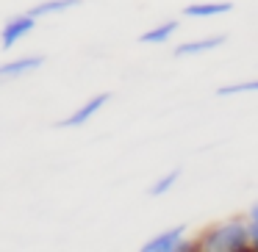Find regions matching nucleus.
Returning <instances> with one entry per match:
<instances>
[{
	"mask_svg": "<svg viewBox=\"0 0 258 252\" xmlns=\"http://www.w3.org/2000/svg\"><path fill=\"white\" fill-rule=\"evenodd\" d=\"M200 249H206V252H244V249H250L247 224H239V222L219 224L211 233L203 235Z\"/></svg>",
	"mask_w": 258,
	"mask_h": 252,
	"instance_id": "1",
	"label": "nucleus"
},
{
	"mask_svg": "<svg viewBox=\"0 0 258 252\" xmlns=\"http://www.w3.org/2000/svg\"><path fill=\"white\" fill-rule=\"evenodd\" d=\"M34 25H36V17H34V14H23V17L9 20V23L3 25V34H0L3 47H6V50H12L17 42H23V36H28L31 31H34Z\"/></svg>",
	"mask_w": 258,
	"mask_h": 252,
	"instance_id": "2",
	"label": "nucleus"
},
{
	"mask_svg": "<svg viewBox=\"0 0 258 252\" xmlns=\"http://www.w3.org/2000/svg\"><path fill=\"white\" fill-rule=\"evenodd\" d=\"M108 103V95H97V97H92L89 103H84V106L78 108V111H73L67 119H61L58 122V128H78V125H84V122H89L92 117H95L97 111H100L103 106Z\"/></svg>",
	"mask_w": 258,
	"mask_h": 252,
	"instance_id": "3",
	"label": "nucleus"
},
{
	"mask_svg": "<svg viewBox=\"0 0 258 252\" xmlns=\"http://www.w3.org/2000/svg\"><path fill=\"white\" fill-rule=\"evenodd\" d=\"M42 58L39 56H25V58H17V61H9V64H0V83L3 80H14V78H23V75L34 72V69L42 67Z\"/></svg>",
	"mask_w": 258,
	"mask_h": 252,
	"instance_id": "4",
	"label": "nucleus"
},
{
	"mask_svg": "<svg viewBox=\"0 0 258 252\" xmlns=\"http://www.w3.org/2000/svg\"><path fill=\"white\" fill-rule=\"evenodd\" d=\"M180 244H183V227H175V230H167V233L150 238L142 249L145 252H175V249H180Z\"/></svg>",
	"mask_w": 258,
	"mask_h": 252,
	"instance_id": "5",
	"label": "nucleus"
},
{
	"mask_svg": "<svg viewBox=\"0 0 258 252\" xmlns=\"http://www.w3.org/2000/svg\"><path fill=\"white\" fill-rule=\"evenodd\" d=\"M225 42V36H208V39H195V42H186L175 50V56H200V53L208 50H217L219 45Z\"/></svg>",
	"mask_w": 258,
	"mask_h": 252,
	"instance_id": "6",
	"label": "nucleus"
},
{
	"mask_svg": "<svg viewBox=\"0 0 258 252\" xmlns=\"http://www.w3.org/2000/svg\"><path fill=\"white\" fill-rule=\"evenodd\" d=\"M233 9V3H191L183 9L186 17H219V14H228Z\"/></svg>",
	"mask_w": 258,
	"mask_h": 252,
	"instance_id": "7",
	"label": "nucleus"
},
{
	"mask_svg": "<svg viewBox=\"0 0 258 252\" xmlns=\"http://www.w3.org/2000/svg\"><path fill=\"white\" fill-rule=\"evenodd\" d=\"M175 31H178V20H169V23H161V25H156L153 31L142 34L139 42H145V45H161V42H169V39H172Z\"/></svg>",
	"mask_w": 258,
	"mask_h": 252,
	"instance_id": "8",
	"label": "nucleus"
},
{
	"mask_svg": "<svg viewBox=\"0 0 258 252\" xmlns=\"http://www.w3.org/2000/svg\"><path fill=\"white\" fill-rule=\"evenodd\" d=\"M81 6V0H47V3H39V6L31 9L34 17H47V14H58V12H67V9Z\"/></svg>",
	"mask_w": 258,
	"mask_h": 252,
	"instance_id": "9",
	"label": "nucleus"
},
{
	"mask_svg": "<svg viewBox=\"0 0 258 252\" xmlns=\"http://www.w3.org/2000/svg\"><path fill=\"white\" fill-rule=\"evenodd\" d=\"M178 175H180V172L175 169V172H167L161 180H156V183L150 186V197H161V194H167V191L172 189L175 183H178Z\"/></svg>",
	"mask_w": 258,
	"mask_h": 252,
	"instance_id": "10",
	"label": "nucleus"
},
{
	"mask_svg": "<svg viewBox=\"0 0 258 252\" xmlns=\"http://www.w3.org/2000/svg\"><path fill=\"white\" fill-rule=\"evenodd\" d=\"M244 92H258V80H247V83H233V86H222L217 92L219 97H230V95H244Z\"/></svg>",
	"mask_w": 258,
	"mask_h": 252,
	"instance_id": "11",
	"label": "nucleus"
},
{
	"mask_svg": "<svg viewBox=\"0 0 258 252\" xmlns=\"http://www.w3.org/2000/svg\"><path fill=\"white\" fill-rule=\"evenodd\" d=\"M247 241H250L252 249H258V222H250V224H247Z\"/></svg>",
	"mask_w": 258,
	"mask_h": 252,
	"instance_id": "12",
	"label": "nucleus"
},
{
	"mask_svg": "<svg viewBox=\"0 0 258 252\" xmlns=\"http://www.w3.org/2000/svg\"><path fill=\"white\" fill-rule=\"evenodd\" d=\"M250 222H258V202L250 208Z\"/></svg>",
	"mask_w": 258,
	"mask_h": 252,
	"instance_id": "13",
	"label": "nucleus"
}]
</instances>
